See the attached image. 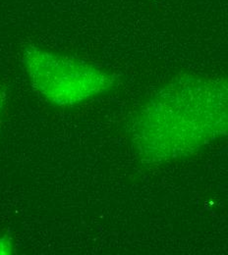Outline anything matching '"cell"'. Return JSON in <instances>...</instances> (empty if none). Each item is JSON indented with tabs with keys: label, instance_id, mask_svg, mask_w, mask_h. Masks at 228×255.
<instances>
[{
	"label": "cell",
	"instance_id": "1",
	"mask_svg": "<svg viewBox=\"0 0 228 255\" xmlns=\"http://www.w3.org/2000/svg\"><path fill=\"white\" fill-rule=\"evenodd\" d=\"M228 135V81L183 77L168 84L144 105L134 142L149 160L173 159Z\"/></svg>",
	"mask_w": 228,
	"mask_h": 255
},
{
	"label": "cell",
	"instance_id": "2",
	"mask_svg": "<svg viewBox=\"0 0 228 255\" xmlns=\"http://www.w3.org/2000/svg\"><path fill=\"white\" fill-rule=\"evenodd\" d=\"M22 66L33 91L48 103L72 107L109 92L114 77L93 64L30 45Z\"/></svg>",
	"mask_w": 228,
	"mask_h": 255
},
{
	"label": "cell",
	"instance_id": "3",
	"mask_svg": "<svg viewBox=\"0 0 228 255\" xmlns=\"http://www.w3.org/2000/svg\"><path fill=\"white\" fill-rule=\"evenodd\" d=\"M15 253V247L12 239L9 236H3L0 238V255H13Z\"/></svg>",
	"mask_w": 228,
	"mask_h": 255
},
{
	"label": "cell",
	"instance_id": "4",
	"mask_svg": "<svg viewBox=\"0 0 228 255\" xmlns=\"http://www.w3.org/2000/svg\"><path fill=\"white\" fill-rule=\"evenodd\" d=\"M5 98H6L5 93H0V114H1V111H2L4 103H5Z\"/></svg>",
	"mask_w": 228,
	"mask_h": 255
}]
</instances>
